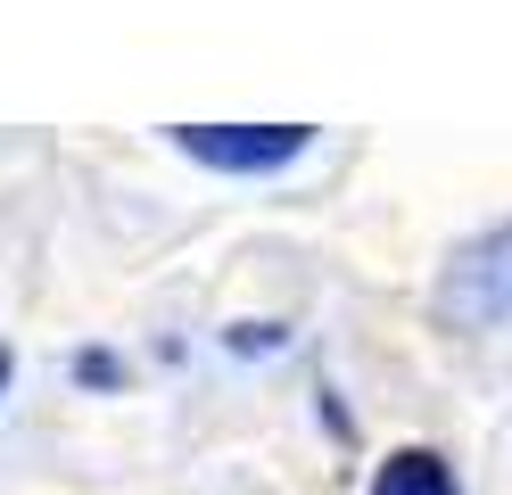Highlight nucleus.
Returning a JSON list of instances; mask_svg holds the SVG:
<instances>
[{
    "instance_id": "f257e3e1",
    "label": "nucleus",
    "mask_w": 512,
    "mask_h": 495,
    "mask_svg": "<svg viewBox=\"0 0 512 495\" xmlns=\"http://www.w3.org/2000/svg\"><path fill=\"white\" fill-rule=\"evenodd\" d=\"M504 314H512V223L463 240L455 256H446V273H438V322L488 330V322H504Z\"/></svg>"
},
{
    "instance_id": "f03ea898",
    "label": "nucleus",
    "mask_w": 512,
    "mask_h": 495,
    "mask_svg": "<svg viewBox=\"0 0 512 495\" xmlns=\"http://www.w3.org/2000/svg\"><path fill=\"white\" fill-rule=\"evenodd\" d=\"M314 141V124H174V149L207 174H281Z\"/></svg>"
},
{
    "instance_id": "7ed1b4c3",
    "label": "nucleus",
    "mask_w": 512,
    "mask_h": 495,
    "mask_svg": "<svg viewBox=\"0 0 512 495\" xmlns=\"http://www.w3.org/2000/svg\"><path fill=\"white\" fill-rule=\"evenodd\" d=\"M372 495H463V487H455V471H446V454L397 446V454L372 471Z\"/></svg>"
},
{
    "instance_id": "20e7f679",
    "label": "nucleus",
    "mask_w": 512,
    "mask_h": 495,
    "mask_svg": "<svg viewBox=\"0 0 512 495\" xmlns=\"http://www.w3.org/2000/svg\"><path fill=\"white\" fill-rule=\"evenodd\" d=\"M9 372H17V355H9V347H0V396H9Z\"/></svg>"
}]
</instances>
